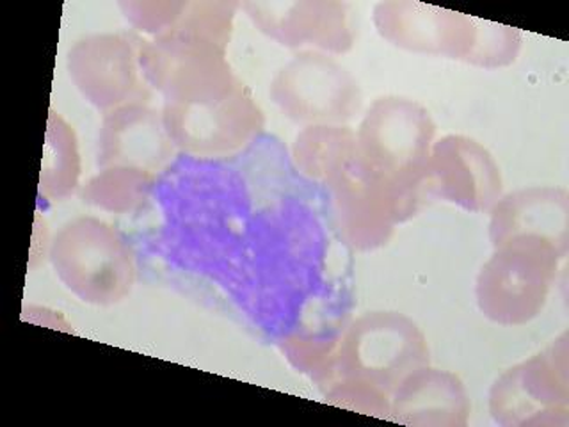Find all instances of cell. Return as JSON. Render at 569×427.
<instances>
[{"instance_id": "1", "label": "cell", "mask_w": 569, "mask_h": 427, "mask_svg": "<svg viewBox=\"0 0 569 427\" xmlns=\"http://www.w3.org/2000/svg\"><path fill=\"white\" fill-rule=\"evenodd\" d=\"M141 67L164 97L162 121L178 150L224 159L262 132L266 116L221 44L180 32L159 36L142 41Z\"/></svg>"}, {"instance_id": "2", "label": "cell", "mask_w": 569, "mask_h": 427, "mask_svg": "<svg viewBox=\"0 0 569 427\" xmlns=\"http://www.w3.org/2000/svg\"><path fill=\"white\" fill-rule=\"evenodd\" d=\"M435 138L431 112L405 97L373 100L356 130L361 165L396 187L409 218L429 201L426 168Z\"/></svg>"}, {"instance_id": "3", "label": "cell", "mask_w": 569, "mask_h": 427, "mask_svg": "<svg viewBox=\"0 0 569 427\" xmlns=\"http://www.w3.org/2000/svg\"><path fill=\"white\" fill-rule=\"evenodd\" d=\"M493 249L477 276L479 310L495 325H529L547 305L568 255L536 236L512 237Z\"/></svg>"}, {"instance_id": "4", "label": "cell", "mask_w": 569, "mask_h": 427, "mask_svg": "<svg viewBox=\"0 0 569 427\" xmlns=\"http://www.w3.org/2000/svg\"><path fill=\"white\" fill-rule=\"evenodd\" d=\"M53 271L80 301L111 307L136 284V260L123 237L106 221L77 218L53 237L49 251Z\"/></svg>"}, {"instance_id": "5", "label": "cell", "mask_w": 569, "mask_h": 427, "mask_svg": "<svg viewBox=\"0 0 569 427\" xmlns=\"http://www.w3.org/2000/svg\"><path fill=\"white\" fill-rule=\"evenodd\" d=\"M426 365H431V352L417 322L397 311H369L338 344L333 381L358 379L391 397L409 374Z\"/></svg>"}, {"instance_id": "6", "label": "cell", "mask_w": 569, "mask_h": 427, "mask_svg": "<svg viewBox=\"0 0 569 427\" xmlns=\"http://www.w3.org/2000/svg\"><path fill=\"white\" fill-rule=\"evenodd\" d=\"M568 334L515 365L489 391V411L506 427H566L569 423Z\"/></svg>"}, {"instance_id": "7", "label": "cell", "mask_w": 569, "mask_h": 427, "mask_svg": "<svg viewBox=\"0 0 569 427\" xmlns=\"http://www.w3.org/2000/svg\"><path fill=\"white\" fill-rule=\"evenodd\" d=\"M269 93L280 111L305 129L351 123L363 106L351 71L316 50H302L281 67Z\"/></svg>"}, {"instance_id": "8", "label": "cell", "mask_w": 569, "mask_h": 427, "mask_svg": "<svg viewBox=\"0 0 569 427\" xmlns=\"http://www.w3.org/2000/svg\"><path fill=\"white\" fill-rule=\"evenodd\" d=\"M141 38L91 34L68 52V71L82 97L98 111L150 103L153 88L141 67Z\"/></svg>"}, {"instance_id": "9", "label": "cell", "mask_w": 569, "mask_h": 427, "mask_svg": "<svg viewBox=\"0 0 569 427\" xmlns=\"http://www.w3.org/2000/svg\"><path fill=\"white\" fill-rule=\"evenodd\" d=\"M335 222L347 245L370 251L387 245L409 214L396 187L361 165L356 157L325 183Z\"/></svg>"}, {"instance_id": "10", "label": "cell", "mask_w": 569, "mask_h": 427, "mask_svg": "<svg viewBox=\"0 0 569 427\" xmlns=\"http://www.w3.org/2000/svg\"><path fill=\"white\" fill-rule=\"evenodd\" d=\"M426 189L429 200L440 198L467 212H488L502 198V173L480 142L450 133L432 145Z\"/></svg>"}, {"instance_id": "11", "label": "cell", "mask_w": 569, "mask_h": 427, "mask_svg": "<svg viewBox=\"0 0 569 427\" xmlns=\"http://www.w3.org/2000/svg\"><path fill=\"white\" fill-rule=\"evenodd\" d=\"M258 31L287 49L346 53L355 44L349 9L340 2H242Z\"/></svg>"}, {"instance_id": "12", "label": "cell", "mask_w": 569, "mask_h": 427, "mask_svg": "<svg viewBox=\"0 0 569 427\" xmlns=\"http://www.w3.org/2000/svg\"><path fill=\"white\" fill-rule=\"evenodd\" d=\"M373 26L399 49L462 62L476 40V17L409 0L376 6Z\"/></svg>"}, {"instance_id": "13", "label": "cell", "mask_w": 569, "mask_h": 427, "mask_svg": "<svg viewBox=\"0 0 569 427\" xmlns=\"http://www.w3.org/2000/svg\"><path fill=\"white\" fill-rule=\"evenodd\" d=\"M174 148L162 111L136 103L103 115L97 162L102 169L132 168L157 177L173 159Z\"/></svg>"}, {"instance_id": "14", "label": "cell", "mask_w": 569, "mask_h": 427, "mask_svg": "<svg viewBox=\"0 0 569 427\" xmlns=\"http://www.w3.org/2000/svg\"><path fill=\"white\" fill-rule=\"evenodd\" d=\"M388 418L406 426H468L470 399L467 387L456 374L426 365L409 374L391 394Z\"/></svg>"}, {"instance_id": "15", "label": "cell", "mask_w": 569, "mask_h": 427, "mask_svg": "<svg viewBox=\"0 0 569 427\" xmlns=\"http://www.w3.org/2000/svg\"><path fill=\"white\" fill-rule=\"evenodd\" d=\"M489 212L493 248L512 237L536 236L568 255L569 195L565 187H529L509 192Z\"/></svg>"}, {"instance_id": "16", "label": "cell", "mask_w": 569, "mask_h": 427, "mask_svg": "<svg viewBox=\"0 0 569 427\" xmlns=\"http://www.w3.org/2000/svg\"><path fill=\"white\" fill-rule=\"evenodd\" d=\"M292 157L305 177L326 183L358 157L356 132L347 125L307 127L293 141Z\"/></svg>"}, {"instance_id": "17", "label": "cell", "mask_w": 569, "mask_h": 427, "mask_svg": "<svg viewBox=\"0 0 569 427\" xmlns=\"http://www.w3.org/2000/svg\"><path fill=\"white\" fill-rule=\"evenodd\" d=\"M80 153L73 127L50 111L41 160L40 196L50 201L70 198L79 187Z\"/></svg>"}, {"instance_id": "18", "label": "cell", "mask_w": 569, "mask_h": 427, "mask_svg": "<svg viewBox=\"0 0 569 427\" xmlns=\"http://www.w3.org/2000/svg\"><path fill=\"white\" fill-rule=\"evenodd\" d=\"M153 175L132 168H106L82 187V200L107 212H129L144 200Z\"/></svg>"}, {"instance_id": "19", "label": "cell", "mask_w": 569, "mask_h": 427, "mask_svg": "<svg viewBox=\"0 0 569 427\" xmlns=\"http://www.w3.org/2000/svg\"><path fill=\"white\" fill-rule=\"evenodd\" d=\"M523 36L515 27L476 18V40L465 62L480 68L509 67L518 59Z\"/></svg>"}, {"instance_id": "20", "label": "cell", "mask_w": 569, "mask_h": 427, "mask_svg": "<svg viewBox=\"0 0 569 427\" xmlns=\"http://www.w3.org/2000/svg\"><path fill=\"white\" fill-rule=\"evenodd\" d=\"M338 344L319 338L290 337L284 340L283 351L290 364L301 373H310L313 378H328L329 385L335 378Z\"/></svg>"}, {"instance_id": "21", "label": "cell", "mask_w": 569, "mask_h": 427, "mask_svg": "<svg viewBox=\"0 0 569 427\" xmlns=\"http://www.w3.org/2000/svg\"><path fill=\"white\" fill-rule=\"evenodd\" d=\"M326 400L338 408L352 409L358 414L373 417H390L391 397L369 383L358 379H337L331 383Z\"/></svg>"}, {"instance_id": "22", "label": "cell", "mask_w": 569, "mask_h": 427, "mask_svg": "<svg viewBox=\"0 0 569 427\" xmlns=\"http://www.w3.org/2000/svg\"><path fill=\"white\" fill-rule=\"evenodd\" d=\"M183 6L186 2H121L120 8L136 29L159 38L173 31Z\"/></svg>"}]
</instances>
